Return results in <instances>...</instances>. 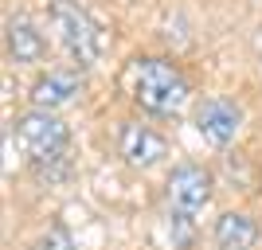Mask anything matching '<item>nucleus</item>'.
I'll return each instance as SVG.
<instances>
[{
	"instance_id": "obj_1",
	"label": "nucleus",
	"mask_w": 262,
	"mask_h": 250,
	"mask_svg": "<svg viewBox=\"0 0 262 250\" xmlns=\"http://www.w3.org/2000/svg\"><path fill=\"white\" fill-rule=\"evenodd\" d=\"M188 78L180 75V66L168 59H137L133 63V102L153 113V118H172L188 102Z\"/></svg>"
},
{
	"instance_id": "obj_2",
	"label": "nucleus",
	"mask_w": 262,
	"mask_h": 250,
	"mask_svg": "<svg viewBox=\"0 0 262 250\" xmlns=\"http://www.w3.org/2000/svg\"><path fill=\"white\" fill-rule=\"evenodd\" d=\"M47 16H51V28L59 32V43L71 51L75 63L90 66V63L102 59L106 35H102V28L94 24V16H90L86 8H78L75 0H51Z\"/></svg>"
},
{
	"instance_id": "obj_3",
	"label": "nucleus",
	"mask_w": 262,
	"mask_h": 250,
	"mask_svg": "<svg viewBox=\"0 0 262 250\" xmlns=\"http://www.w3.org/2000/svg\"><path fill=\"white\" fill-rule=\"evenodd\" d=\"M16 145L32 164L59 161L67 152V125L51 109H32V113L16 118Z\"/></svg>"
},
{
	"instance_id": "obj_4",
	"label": "nucleus",
	"mask_w": 262,
	"mask_h": 250,
	"mask_svg": "<svg viewBox=\"0 0 262 250\" xmlns=\"http://www.w3.org/2000/svg\"><path fill=\"white\" fill-rule=\"evenodd\" d=\"M211 199V172L204 164H176L172 176L164 180V203L176 219H192L196 211H204Z\"/></svg>"
},
{
	"instance_id": "obj_5",
	"label": "nucleus",
	"mask_w": 262,
	"mask_h": 250,
	"mask_svg": "<svg viewBox=\"0 0 262 250\" xmlns=\"http://www.w3.org/2000/svg\"><path fill=\"white\" fill-rule=\"evenodd\" d=\"M118 152L129 168H153V164H161L164 156H168V141H164L157 129L141 125V121H129V125H121Z\"/></svg>"
},
{
	"instance_id": "obj_6",
	"label": "nucleus",
	"mask_w": 262,
	"mask_h": 250,
	"mask_svg": "<svg viewBox=\"0 0 262 250\" xmlns=\"http://www.w3.org/2000/svg\"><path fill=\"white\" fill-rule=\"evenodd\" d=\"M243 125V109L235 106L231 98H204L196 109V129L204 141L211 145H227L235 141V133Z\"/></svg>"
},
{
	"instance_id": "obj_7",
	"label": "nucleus",
	"mask_w": 262,
	"mask_h": 250,
	"mask_svg": "<svg viewBox=\"0 0 262 250\" xmlns=\"http://www.w3.org/2000/svg\"><path fill=\"white\" fill-rule=\"evenodd\" d=\"M4 43H8L12 63H39L47 55L43 32H39L32 20H24V16H12V20L4 24Z\"/></svg>"
},
{
	"instance_id": "obj_8",
	"label": "nucleus",
	"mask_w": 262,
	"mask_h": 250,
	"mask_svg": "<svg viewBox=\"0 0 262 250\" xmlns=\"http://www.w3.org/2000/svg\"><path fill=\"white\" fill-rule=\"evenodd\" d=\"M78 90H82V82H78L75 71H47L43 78H35L32 102H35V109H59L67 102H75Z\"/></svg>"
},
{
	"instance_id": "obj_9",
	"label": "nucleus",
	"mask_w": 262,
	"mask_h": 250,
	"mask_svg": "<svg viewBox=\"0 0 262 250\" xmlns=\"http://www.w3.org/2000/svg\"><path fill=\"white\" fill-rule=\"evenodd\" d=\"M258 242V223L247 211H223L215 219V246L219 250H251Z\"/></svg>"
},
{
	"instance_id": "obj_10",
	"label": "nucleus",
	"mask_w": 262,
	"mask_h": 250,
	"mask_svg": "<svg viewBox=\"0 0 262 250\" xmlns=\"http://www.w3.org/2000/svg\"><path fill=\"white\" fill-rule=\"evenodd\" d=\"M67 246H71V242H67V235H63L59 227H55V231H47V239L39 242V250H67Z\"/></svg>"
}]
</instances>
